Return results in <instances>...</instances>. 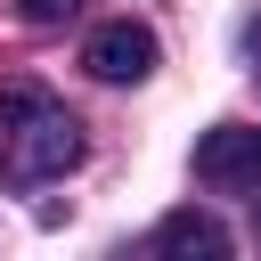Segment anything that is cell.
Wrapping results in <instances>:
<instances>
[{"instance_id":"cell-1","label":"cell","mask_w":261,"mask_h":261,"mask_svg":"<svg viewBox=\"0 0 261 261\" xmlns=\"http://www.w3.org/2000/svg\"><path fill=\"white\" fill-rule=\"evenodd\" d=\"M82 163V122L33 82H0V179L8 188H41V179H65Z\"/></svg>"},{"instance_id":"cell-2","label":"cell","mask_w":261,"mask_h":261,"mask_svg":"<svg viewBox=\"0 0 261 261\" xmlns=\"http://www.w3.org/2000/svg\"><path fill=\"white\" fill-rule=\"evenodd\" d=\"M196 179H204V188H220V196L261 188V130H245V122L204 130V139H196Z\"/></svg>"},{"instance_id":"cell-3","label":"cell","mask_w":261,"mask_h":261,"mask_svg":"<svg viewBox=\"0 0 261 261\" xmlns=\"http://www.w3.org/2000/svg\"><path fill=\"white\" fill-rule=\"evenodd\" d=\"M82 65H90L98 82H147V73H155V33H147V24H130V16H114V24H98V33H90Z\"/></svg>"},{"instance_id":"cell-4","label":"cell","mask_w":261,"mask_h":261,"mask_svg":"<svg viewBox=\"0 0 261 261\" xmlns=\"http://www.w3.org/2000/svg\"><path fill=\"white\" fill-rule=\"evenodd\" d=\"M155 253H171V261H220L228 253V228L212 220V212H163V228H155Z\"/></svg>"},{"instance_id":"cell-5","label":"cell","mask_w":261,"mask_h":261,"mask_svg":"<svg viewBox=\"0 0 261 261\" xmlns=\"http://www.w3.org/2000/svg\"><path fill=\"white\" fill-rule=\"evenodd\" d=\"M73 8H82V0H24V16H33V24H65Z\"/></svg>"},{"instance_id":"cell-6","label":"cell","mask_w":261,"mask_h":261,"mask_svg":"<svg viewBox=\"0 0 261 261\" xmlns=\"http://www.w3.org/2000/svg\"><path fill=\"white\" fill-rule=\"evenodd\" d=\"M253 228H261V220H253Z\"/></svg>"}]
</instances>
